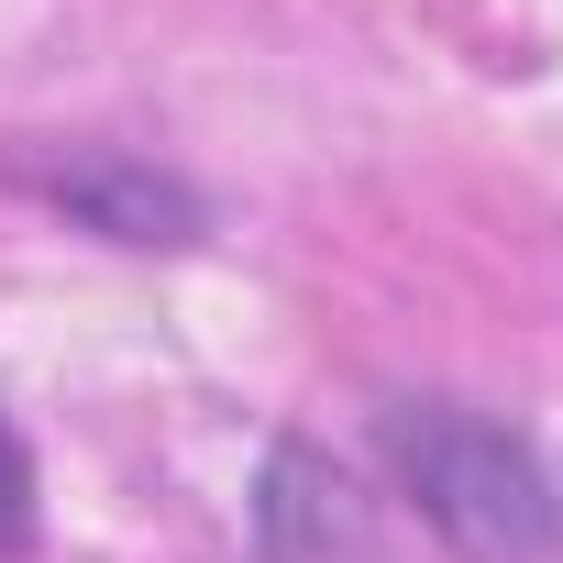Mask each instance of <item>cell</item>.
I'll return each mask as SVG.
<instances>
[{"label":"cell","mask_w":563,"mask_h":563,"mask_svg":"<svg viewBox=\"0 0 563 563\" xmlns=\"http://www.w3.org/2000/svg\"><path fill=\"white\" fill-rule=\"evenodd\" d=\"M376 464L464 563H552V541H563V497H552L541 453L508 420H486L475 398H387Z\"/></svg>","instance_id":"6da1fadb"},{"label":"cell","mask_w":563,"mask_h":563,"mask_svg":"<svg viewBox=\"0 0 563 563\" xmlns=\"http://www.w3.org/2000/svg\"><path fill=\"white\" fill-rule=\"evenodd\" d=\"M0 188L56 210L89 243H122V254L210 243V188L155 166V155H133V144H100V133H23V144H0Z\"/></svg>","instance_id":"7a4b0ae2"},{"label":"cell","mask_w":563,"mask_h":563,"mask_svg":"<svg viewBox=\"0 0 563 563\" xmlns=\"http://www.w3.org/2000/svg\"><path fill=\"white\" fill-rule=\"evenodd\" d=\"M254 541L265 563H365V497L321 442H276L254 486Z\"/></svg>","instance_id":"3957f363"},{"label":"cell","mask_w":563,"mask_h":563,"mask_svg":"<svg viewBox=\"0 0 563 563\" xmlns=\"http://www.w3.org/2000/svg\"><path fill=\"white\" fill-rule=\"evenodd\" d=\"M0 552H34V453H23L12 409H0Z\"/></svg>","instance_id":"277c9868"}]
</instances>
